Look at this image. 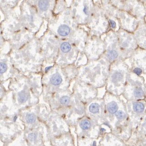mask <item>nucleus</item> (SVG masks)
I'll list each match as a JSON object with an SVG mask.
<instances>
[{
	"label": "nucleus",
	"mask_w": 146,
	"mask_h": 146,
	"mask_svg": "<svg viewBox=\"0 0 146 146\" xmlns=\"http://www.w3.org/2000/svg\"><path fill=\"white\" fill-rule=\"evenodd\" d=\"M36 137H37L36 135L33 133H30L28 135V138L31 141H34L36 139Z\"/></svg>",
	"instance_id": "obj_20"
},
{
	"label": "nucleus",
	"mask_w": 146,
	"mask_h": 146,
	"mask_svg": "<svg viewBox=\"0 0 146 146\" xmlns=\"http://www.w3.org/2000/svg\"><path fill=\"white\" fill-rule=\"evenodd\" d=\"M117 17L121 29L131 33L136 31L140 23L142 22L124 10H118Z\"/></svg>",
	"instance_id": "obj_5"
},
{
	"label": "nucleus",
	"mask_w": 146,
	"mask_h": 146,
	"mask_svg": "<svg viewBox=\"0 0 146 146\" xmlns=\"http://www.w3.org/2000/svg\"><path fill=\"white\" fill-rule=\"evenodd\" d=\"M127 60L125 62L132 73L141 77V75H146V50L137 49Z\"/></svg>",
	"instance_id": "obj_4"
},
{
	"label": "nucleus",
	"mask_w": 146,
	"mask_h": 146,
	"mask_svg": "<svg viewBox=\"0 0 146 146\" xmlns=\"http://www.w3.org/2000/svg\"><path fill=\"white\" fill-rule=\"evenodd\" d=\"M118 104L117 102L114 100H112L109 102L107 104V109L109 113L111 114L116 113L117 112Z\"/></svg>",
	"instance_id": "obj_7"
},
{
	"label": "nucleus",
	"mask_w": 146,
	"mask_h": 146,
	"mask_svg": "<svg viewBox=\"0 0 146 146\" xmlns=\"http://www.w3.org/2000/svg\"><path fill=\"white\" fill-rule=\"evenodd\" d=\"M129 69L125 61L118 60L110 65V76L108 89L110 94L119 96L123 94Z\"/></svg>",
	"instance_id": "obj_1"
},
{
	"label": "nucleus",
	"mask_w": 146,
	"mask_h": 146,
	"mask_svg": "<svg viewBox=\"0 0 146 146\" xmlns=\"http://www.w3.org/2000/svg\"><path fill=\"white\" fill-rule=\"evenodd\" d=\"M70 28L66 25H61L58 28V32L61 36H67L70 33Z\"/></svg>",
	"instance_id": "obj_9"
},
{
	"label": "nucleus",
	"mask_w": 146,
	"mask_h": 146,
	"mask_svg": "<svg viewBox=\"0 0 146 146\" xmlns=\"http://www.w3.org/2000/svg\"><path fill=\"white\" fill-rule=\"evenodd\" d=\"M51 83L54 85H58L60 84L62 82V78L60 75L58 74H55L53 75L50 79Z\"/></svg>",
	"instance_id": "obj_10"
},
{
	"label": "nucleus",
	"mask_w": 146,
	"mask_h": 146,
	"mask_svg": "<svg viewBox=\"0 0 146 146\" xmlns=\"http://www.w3.org/2000/svg\"><path fill=\"white\" fill-rule=\"evenodd\" d=\"M133 109L135 112L136 113L143 112L145 109V106L143 103L136 102L133 103Z\"/></svg>",
	"instance_id": "obj_8"
},
{
	"label": "nucleus",
	"mask_w": 146,
	"mask_h": 146,
	"mask_svg": "<svg viewBox=\"0 0 146 146\" xmlns=\"http://www.w3.org/2000/svg\"><path fill=\"white\" fill-rule=\"evenodd\" d=\"M139 0L140 1H141L142 2H143V3L145 5V6L146 7V0Z\"/></svg>",
	"instance_id": "obj_21"
},
{
	"label": "nucleus",
	"mask_w": 146,
	"mask_h": 146,
	"mask_svg": "<svg viewBox=\"0 0 146 146\" xmlns=\"http://www.w3.org/2000/svg\"><path fill=\"white\" fill-rule=\"evenodd\" d=\"M135 32V37L141 48L146 50V26L144 21L140 23Z\"/></svg>",
	"instance_id": "obj_6"
},
{
	"label": "nucleus",
	"mask_w": 146,
	"mask_h": 146,
	"mask_svg": "<svg viewBox=\"0 0 146 146\" xmlns=\"http://www.w3.org/2000/svg\"><path fill=\"white\" fill-rule=\"evenodd\" d=\"M38 6L41 10H46L48 7V2L47 0H41L39 2Z\"/></svg>",
	"instance_id": "obj_14"
},
{
	"label": "nucleus",
	"mask_w": 146,
	"mask_h": 146,
	"mask_svg": "<svg viewBox=\"0 0 146 146\" xmlns=\"http://www.w3.org/2000/svg\"><path fill=\"white\" fill-rule=\"evenodd\" d=\"M60 102L62 105H67L69 103L70 99L68 96H63L60 99Z\"/></svg>",
	"instance_id": "obj_18"
},
{
	"label": "nucleus",
	"mask_w": 146,
	"mask_h": 146,
	"mask_svg": "<svg viewBox=\"0 0 146 146\" xmlns=\"http://www.w3.org/2000/svg\"><path fill=\"white\" fill-rule=\"evenodd\" d=\"M145 93H146V94H145V95H146V83L145 84Z\"/></svg>",
	"instance_id": "obj_23"
},
{
	"label": "nucleus",
	"mask_w": 146,
	"mask_h": 146,
	"mask_svg": "<svg viewBox=\"0 0 146 146\" xmlns=\"http://www.w3.org/2000/svg\"><path fill=\"white\" fill-rule=\"evenodd\" d=\"M80 127L83 130H87L91 126V122L88 120H83L80 123Z\"/></svg>",
	"instance_id": "obj_13"
},
{
	"label": "nucleus",
	"mask_w": 146,
	"mask_h": 146,
	"mask_svg": "<svg viewBox=\"0 0 146 146\" xmlns=\"http://www.w3.org/2000/svg\"><path fill=\"white\" fill-rule=\"evenodd\" d=\"M144 23L146 26V15L145 17H144Z\"/></svg>",
	"instance_id": "obj_22"
},
{
	"label": "nucleus",
	"mask_w": 146,
	"mask_h": 146,
	"mask_svg": "<svg viewBox=\"0 0 146 146\" xmlns=\"http://www.w3.org/2000/svg\"><path fill=\"white\" fill-rule=\"evenodd\" d=\"M36 116L33 113L28 114L26 117V121L28 123H32L35 122V121H36Z\"/></svg>",
	"instance_id": "obj_16"
},
{
	"label": "nucleus",
	"mask_w": 146,
	"mask_h": 146,
	"mask_svg": "<svg viewBox=\"0 0 146 146\" xmlns=\"http://www.w3.org/2000/svg\"><path fill=\"white\" fill-rule=\"evenodd\" d=\"M61 51L64 53H67L71 50V46L70 44L68 42H64L61 44Z\"/></svg>",
	"instance_id": "obj_15"
},
{
	"label": "nucleus",
	"mask_w": 146,
	"mask_h": 146,
	"mask_svg": "<svg viewBox=\"0 0 146 146\" xmlns=\"http://www.w3.org/2000/svg\"><path fill=\"white\" fill-rule=\"evenodd\" d=\"M119 47L122 58L130 57L137 49V42L134 34L121 29L117 32Z\"/></svg>",
	"instance_id": "obj_3"
},
{
	"label": "nucleus",
	"mask_w": 146,
	"mask_h": 146,
	"mask_svg": "<svg viewBox=\"0 0 146 146\" xmlns=\"http://www.w3.org/2000/svg\"><path fill=\"white\" fill-rule=\"evenodd\" d=\"M0 73L2 74L4 73L7 70V65L6 64L3 63H0Z\"/></svg>",
	"instance_id": "obj_19"
},
{
	"label": "nucleus",
	"mask_w": 146,
	"mask_h": 146,
	"mask_svg": "<svg viewBox=\"0 0 146 146\" xmlns=\"http://www.w3.org/2000/svg\"></svg>",
	"instance_id": "obj_24"
},
{
	"label": "nucleus",
	"mask_w": 146,
	"mask_h": 146,
	"mask_svg": "<svg viewBox=\"0 0 146 146\" xmlns=\"http://www.w3.org/2000/svg\"><path fill=\"white\" fill-rule=\"evenodd\" d=\"M144 78L133 73H129L123 94L125 99H143L145 96Z\"/></svg>",
	"instance_id": "obj_2"
},
{
	"label": "nucleus",
	"mask_w": 146,
	"mask_h": 146,
	"mask_svg": "<svg viewBox=\"0 0 146 146\" xmlns=\"http://www.w3.org/2000/svg\"><path fill=\"white\" fill-rule=\"evenodd\" d=\"M115 115L117 119L119 120L123 119L125 117V113L122 110H119L115 113Z\"/></svg>",
	"instance_id": "obj_17"
},
{
	"label": "nucleus",
	"mask_w": 146,
	"mask_h": 146,
	"mask_svg": "<svg viewBox=\"0 0 146 146\" xmlns=\"http://www.w3.org/2000/svg\"><path fill=\"white\" fill-rule=\"evenodd\" d=\"M99 105L98 103H92L89 106V110L92 113H97L99 111Z\"/></svg>",
	"instance_id": "obj_12"
},
{
	"label": "nucleus",
	"mask_w": 146,
	"mask_h": 146,
	"mask_svg": "<svg viewBox=\"0 0 146 146\" xmlns=\"http://www.w3.org/2000/svg\"><path fill=\"white\" fill-rule=\"evenodd\" d=\"M28 98V95L27 92L22 91L18 94V101L20 103H24L27 101Z\"/></svg>",
	"instance_id": "obj_11"
}]
</instances>
